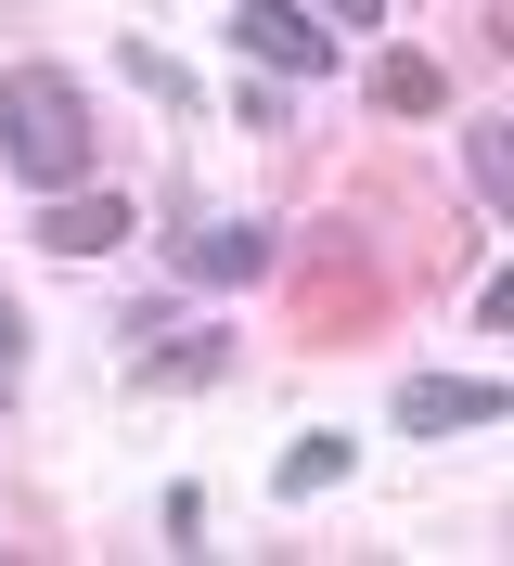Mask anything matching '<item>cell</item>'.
<instances>
[{
  "mask_svg": "<svg viewBox=\"0 0 514 566\" xmlns=\"http://www.w3.org/2000/svg\"><path fill=\"white\" fill-rule=\"evenodd\" d=\"M180 271L193 283H258L271 271V232H258V219H193V232H180Z\"/></svg>",
  "mask_w": 514,
  "mask_h": 566,
  "instance_id": "obj_6",
  "label": "cell"
},
{
  "mask_svg": "<svg viewBox=\"0 0 514 566\" xmlns=\"http://www.w3.org/2000/svg\"><path fill=\"white\" fill-rule=\"evenodd\" d=\"M129 77H141V91H155V104H193V77H180L168 52H155V39H129Z\"/></svg>",
  "mask_w": 514,
  "mask_h": 566,
  "instance_id": "obj_10",
  "label": "cell"
},
{
  "mask_svg": "<svg viewBox=\"0 0 514 566\" xmlns=\"http://www.w3.org/2000/svg\"><path fill=\"white\" fill-rule=\"evenodd\" d=\"M232 39H244V65H271L283 91H296V77H335V65H347V39L308 13V0H244V13H232Z\"/></svg>",
  "mask_w": 514,
  "mask_h": 566,
  "instance_id": "obj_2",
  "label": "cell"
},
{
  "mask_svg": "<svg viewBox=\"0 0 514 566\" xmlns=\"http://www.w3.org/2000/svg\"><path fill=\"white\" fill-rule=\"evenodd\" d=\"M141 219H129V193H103V180H65V193H39V245L52 258H116Z\"/></svg>",
  "mask_w": 514,
  "mask_h": 566,
  "instance_id": "obj_4",
  "label": "cell"
},
{
  "mask_svg": "<svg viewBox=\"0 0 514 566\" xmlns=\"http://www.w3.org/2000/svg\"><path fill=\"white\" fill-rule=\"evenodd\" d=\"M374 104H399V116H438V104H450V77L424 65V52H374Z\"/></svg>",
  "mask_w": 514,
  "mask_h": 566,
  "instance_id": "obj_9",
  "label": "cell"
},
{
  "mask_svg": "<svg viewBox=\"0 0 514 566\" xmlns=\"http://www.w3.org/2000/svg\"><path fill=\"white\" fill-rule=\"evenodd\" d=\"M347 463H360V438H296V451L271 463V490H283V502H322V490L347 476Z\"/></svg>",
  "mask_w": 514,
  "mask_h": 566,
  "instance_id": "obj_7",
  "label": "cell"
},
{
  "mask_svg": "<svg viewBox=\"0 0 514 566\" xmlns=\"http://www.w3.org/2000/svg\"><path fill=\"white\" fill-rule=\"evenodd\" d=\"M308 13H322V27H360V39L386 27V0H308Z\"/></svg>",
  "mask_w": 514,
  "mask_h": 566,
  "instance_id": "obj_11",
  "label": "cell"
},
{
  "mask_svg": "<svg viewBox=\"0 0 514 566\" xmlns=\"http://www.w3.org/2000/svg\"><path fill=\"white\" fill-rule=\"evenodd\" d=\"M0 168L27 180V193L91 180V91H77L65 65H13L0 77Z\"/></svg>",
  "mask_w": 514,
  "mask_h": 566,
  "instance_id": "obj_1",
  "label": "cell"
},
{
  "mask_svg": "<svg viewBox=\"0 0 514 566\" xmlns=\"http://www.w3.org/2000/svg\"><path fill=\"white\" fill-rule=\"evenodd\" d=\"M13 360H27V322H13V296H0V399H13Z\"/></svg>",
  "mask_w": 514,
  "mask_h": 566,
  "instance_id": "obj_12",
  "label": "cell"
},
{
  "mask_svg": "<svg viewBox=\"0 0 514 566\" xmlns=\"http://www.w3.org/2000/svg\"><path fill=\"white\" fill-rule=\"evenodd\" d=\"M129 374L141 387H219V374H232V335H219V322H180V310H155V296H141L129 310Z\"/></svg>",
  "mask_w": 514,
  "mask_h": 566,
  "instance_id": "obj_3",
  "label": "cell"
},
{
  "mask_svg": "<svg viewBox=\"0 0 514 566\" xmlns=\"http://www.w3.org/2000/svg\"><path fill=\"white\" fill-rule=\"evenodd\" d=\"M463 180H476V207H489V219L514 207V142H502V116H463Z\"/></svg>",
  "mask_w": 514,
  "mask_h": 566,
  "instance_id": "obj_8",
  "label": "cell"
},
{
  "mask_svg": "<svg viewBox=\"0 0 514 566\" xmlns=\"http://www.w3.org/2000/svg\"><path fill=\"white\" fill-rule=\"evenodd\" d=\"M463 424H502L489 374H411L399 387V438H463Z\"/></svg>",
  "mask_w": 514,
  "mask_h": 566,
  "instance_id": "obj_5",
  "label": "cell"
}]
</instances>
